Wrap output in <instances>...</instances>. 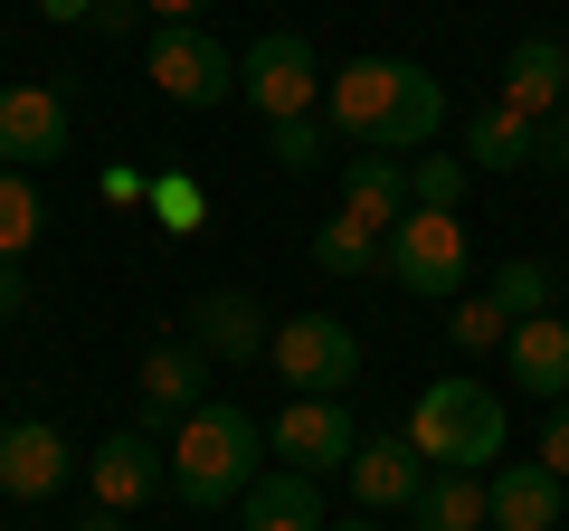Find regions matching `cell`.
I'll use <instances>...</instances> for the list:
<instances>
[{"instance_id": "cell-1", "label": "cell", "mask_w": 569, "mask_h": 531, "mask_svg": "<svg viewBox=\"0 0 569 531\" xmlns=\"http://www.w3.org/2000/svg\"><path fill=\"white\" fill-rule=\"evenodd\" d=\"M323 123L342 133L351 152H418L437 123H447V86L427 77L418 58H351V67H332V86H323Z\"/></svg>"}, {"instance_id": "cell-2", "label": "cell", "mask_w": 569, "mask_h": 531, "mask_svg": "<svg viewBox=\"0 0 569 531\" xmlns=\"http://www.w3.org/2000/svg\"><path fill=\"white\" fill-rule=\"evenodd\" d=\"M257 455H266V428L238 399H209V409H190L181 428H171V493H181L190 512H228L257 484Z\"/></svg>"}, {"instance_id": "cell-3", "label": "cell", "mask_w": 569, "mask_h": 531, "mask_svg": "<svg viewBox=\"0 0 569 531\" xmlns=\"http://www.w3.org/2000/svg\"><path fill=\"white\" fill-rule=\"evenodd\" d=\"M503 437H512V418H503V399L485 380H427L418 409H408V447L437 474H493Z\"/></svg>"}, {"instance_id": "cell-4", "label": "cell", "mask_w": 569, "mask_h": 531, "mask_svg": "<svg viewBox=\"0 0 569 531\" xmlns=\"http://www.w3.org/2000/svg\"><path fill=\"white\" fill-rule=\"evenodd\" d=\"M389 275H399L408 294H427V304H456V294L475 285V228L456 219V209H408V219L389 228Z\"/></svg>"}, {"instance_id": "cell-5", "label": "cell", "mask_w": 569, "mask_h": 531, "mask_svg": "<svg viewBox=\"0 0 569 531\" xmlns=\"http://www.w3.org/2000/svg\"><path fill=\"white\" fill-rule=\"evenodd\" d=\"M266 361H276V380L295 389V399H342V389L361 380V342H351V323H332V313H284Z\"/></svg>"}, {"instance_id": "cell-6", "label": "cell", "mask_w": 569, "mask_h": 531, "mask_svg": "<svg viewBox=\"0 0 569 531\" xmlns=\"http://www.w3.org/2000/svg\"><path fill=\"white\" fill-rule=\"evenodd\" d=\"M238 96L257 104L266 123H295V114L323 104V58H313L295 29H266V39H247V58H238Z\"/></svg>"}, {"instance_id": "cell-7", "label": "cell", "mask_w": 569, "mask_h": 531, "mask_svg": "<svg viewBox=\"0 0 569 531\" xmlns=\"http://www.w3.org/2000/svg\"><path fill=\"white\" fill-rule=\"evenodd\" d=\"M142 77H152V96H162V104L209 114V104L238 96V48H219L209 29H162V39H152V58H142Z\"/></svg>"}, {"instance_id": "cell-8", "label": "cell", "mask_w": 569, "mask_h": 531, "mask_svg": "<svg viewBox=\"0 0 569 531\" xmlns=\"http://www.w3.org/2000/svg\"><path fill=\"white\" fill-rule=\"evenodd\" d=\"M266 447H276V465H295V474H342L351 455H361V437H351V409L342 399H284V418L266 428Z\"/></svg>"}, {"instance_id": "cell-9", "label": "cell", "mask_w": 569, "mask_h": 531, "mask_svg": "<svg viewBox=\"0 0 569 531\" xmlns=\"http://www.w3.org/2000/svg\"><path fill=\"white\" fill-rule=\"evenodd\" d=\"M0 162L10 171L67 162V96L58 86H0Z\"/></svg>"}, {"instance_id": "cell-10", "label": "cell", "mask_w": 569, "mask_h": 531, "mask_svg": "<svg viewBox=\"0 0 569 531\" xmlns=\"http://www.w3.org/2000/svg\"><path fill=\"white\" fill-rule=\"evenodd\" d=\"M67 474H77V455H67V437L48 418H10L0 428V493L10 503H48Z\"/></svg>"}, {"instance_id": "cell-11", "label": "cell", "mask_w": 569, "mask_h": 531, "mask_svg": "<svg viewBox=\"0 0 569 531\" xmlns=\"http://www.w3.org/2000/svg\"><path fill=\"white\" fill-rule=\"evenodd\" d=\"M162 484H171V447H162V437L123 428V437H104V447H96V503L104 512H142Z\"/></svg>"}, {"instance_id": "cell-12", "label": "cell", "mask_w": 569, "mask_h": 531, "mask_svg": "<svg viewBox=\"0 0 569 531\" xmlns=\"http://www.w3.org/2000/svg\"><path fill=\"white\" fill-rule=\"evenodd\" d=\"M342 474H351V503H361V512H408L437 465H427L408 437H361V455H351Z\"/></svg>"}, {"instance_id": "cell-13", "label": "cell", "mask_w": 569, "mask_h": 531, "mask_svg": "<svg viewBox=\"0 0 569 531\" xmlns=\"http://www.w3.org/2000/svg\"><path fill=\"white\" fill-rule=\"evenodd\" d=\"M190 342H200L209 361H257V351H276V323H266L257 294L219 285V294H200V304H190Z\"/></svg>"}, {"instance_id": "cell-14", "label": "cell", "mask_w": 569, "mask_h": 531, "mask_svg": "<svg viewBox=\"0 0 569 531\" xmlns=\"http://www.w3.org/2000/svg\"><path fill=\"white\" fill-rule=\"evenodd\" d=\"M200 380H209V351H200V342H162V351H142V437H162L171 418L209 409Z\"/></svg>"}, {"instance_id": "cell-15", "label": "cell", "mask_w": 569, "mask_h": 531, "mask_svg": "<svg viewBox=\"0 0 569 531\" xmlns=\"http://www.w3.org/2000/svg\"><path fill=\"white\" fill-rule=\"evenodd\" d=\"M493 531H560L569 522V484L541 465V455H522V465H493Z\"/></svg>"}, {"instance_id": "cell-16", "label": "cell", "mask_w": 569, "mask_h": 531, "mask_svg": "<svg viewBox=\"0 0 569 531\" xmlns=\"http://www.w3.org/2000/svg\"><path fill=\"white\" fill-rule=\"evenodd\" d=\"M493 96H503L522 123H550V114L569 104V48H560V39H512L503 86H493Z\"/></svg>"}, {"instance_id": "cell-17", "label": "cell", "mask_w": 569, "mask_h": 531, "mask_svg": "<svg viewBox=\"0 0 569 531\" xmlns=\"http://www.w3.org/2000/svg\"><path fill=\"white\" fill-rule=\"evenodd\" d=\"M503 361H512V380H522L541 409H560V399H569V323H560V313H531V323H512Z\"/></svg>"}, {"instance_id": "cell-18", "label": "cell", "mask_w": 569, "mask_h": 531, "mask_svg": "<svg viewBox=\"0 0 569 531\" xmlns=\"http://www.w3.org/2000/svg\"><path fill=\"white\" fill-rule=\"evenodd\" d=\"M342 219L370 228V238H389V228L408 219V171L389 162V152H351L342 162Z\"/></svg>"}, {"instance_id": "cell-19", "label": "cell", "mask_w": 569, "mask_h": 531, "mask_svg": "<svg viewBox=\"0 0 569 531\" xmlns=\"http://www.w3.org/2000/svg\"><path fill=\"white\" fill-rule=\"evenodd\" d=\"M247 531H323V484L295 474V465L257 474L247 484Z\"/></svg>"}, {"instance_id": "cell-20", "label": "cell", "mask_w": 569, "mask_h": 531, "mask_svg": "<svg viewBox=\"0 0 569 531\" xmlns=\"http://www.w3.org/2000/svg\"><path fill=\"white\" fill-rule=\"evenodd\" d=\"M418 531H493V484L485 474H427V493L408 503Z\"/></svg>"}, {"instance_id": "cell-21", "label": "cell", "mask_w": 569, "mask_h": 531, "mask_svg": "<svg viewBox=\"0 0 569 531\" xmlns=\"http://www.w3.org/2000/svg\"><path fill=\"white\" fill-rule=\"evenodd\" d=\"M531 143H541V123H522L503 96H493V104H475V123H466L475 171H531Z\"/></svg>"}, {"instance_id": "cell-22", "label": "cell", "mask_w": 569, "mask_h": 531, "mask_svg": "<svg viewBox=\"0 0 569 531\" xmlns=\"http://www.w3.org/2000/svg\"><path fill=\"white\" fill-rule=\"evenodd\" d=\"M313 266H323V275H389V238L332 219V228H313Z\"/></svg>"}, {"instance_id": "cell-23", "label": "cell", "mask_w": 569, "mask_h": 531, "mask_svg": "<svg viewBox=\"0 0 569 531\" xmlns=\"http://www.w3.org/2000/svg\"><path fill=\"white\" fill-rule=\"evenodd\" d=\"M39 219L48 209H39V190H29V171L0 162V266H20L29 247H39Z\"/></svg>"}, {"instance_id": "cell-24", "label": "cell", "mask_w": 569, "mask_h": 531, "mask_svg": "<svg viewBox=\"0 0 569 531\" xmlns=\"http://www.w3.org/2000/svg\"><path fill=\"white\" fill-rule=\"evenodd\" d=\"M447 342L466 351V361H485V351L512 342V313L493 304V294H456V304H447Z\"/></svg>"}, {"instance_id": "cell-25", "label": "cell", "mask_w": 569, "mask_h": 531, "mask_svg": "<svg viewBox=\"0 0 569 531\" xmlns=\"http://www.w3.org/2000/svg\"><path fill=\"white\" fill-rule=\"evenodd\" d=\"M485 294H493V304L512 313V323H531V313H550V266H531V257H512L503 275H493V285H485Z\"/></svg>"}, {"instance_id": "cell-26", "label": "cell", "mask_w": 569, "mask_h": 531, "mask_svg": "<svg viewBox=\"0 0 569 531\" xmlns=\"http://www.w3.org/2000/svg\"><path fill=\"white\" fill-rule=\"evenodd\" d=\"M466 171H475V162H456V152L408 162V209H456V200H466Z\"/></svg>"}, {"instance_id": "cell-27", "label": "cell", "mask_w": 569, "mask_h": 531, "mask_svg": "<svg viewBox=\"0 0 569 531\" xmlns=\"http://www.w3.org/2000/svg\"><path fill=\"white\" fill-rule=\"evenodd\" d=\"M266 143H276V162H284V171H313V162H323V123H313V114L266 123Z\"/></svg>"}, {"instance_id": "cell-28", "label": "cell", "mask_w": 569, "mask_h": 531, "mask_svg": "<svg viewBox=\"0 0 569 531\" xmlns=\"http://www.w3.org/2000/svg\"><path fill=\"white\" fill-rule=\"evenodd\" d=\"M541 465L569 484V399H560V409H541Z\"/></svg>"}, {"instance_id": "cell-29", "label": "cell", "mask_w": 569, "mask_h": 531, "mask_svg": "<svg viewBox=\"0 0 569 531\" xmlns=\"http://www.w3.org/2000/svg\"><path fill=\"white\" fill-rule=\"evenodd\" d=\"M531 171H569V114L541 123V143H531Z\"/></svg>"}, {"instance_id": "cell-30", "label": "cell", "mask_w": 569, "mask_h": 531, "mask_svg": "<svg viewBox=\"0 0 569 531\" xmlns=\"http://www.w3.org/2000/svg\"><path fill=\"white\" fill-rule=\"evenodd\" d=\"M152 209H162L171 228H190V219H200V190H190V181H162V190H152Z\"/></svg>"}, {"instance_id": "cell-31", "label": "cell", "mask_w": 569, "mask_h": 531, "mask_svg": "<svg viewBox=\"0 0 569 531\" xmlns=\"http://www.w3.org/2000/svg\"><path fill=\"white\" fill-rule=\"evenodd\" d=\"M20 313H29V275H20V266H0V323H20Z\"/></svg>"}, {"instance_id": "cell-32", "label": "cell", "mask_w": 569, "mask_h": 531, "mask_svg": "<svg viewBox=\"0 0 569 531\" xmlns=\"http://www.w3.org/2000/svg\"><path fill=\"white\" fill-rule=\"evenodd\" d=\"M142 10H152L162 29H200V10H209V0H142Z\"/></svg>"}, {"instance_id": "cell-33", "label": "cell", "mask_w": 569, "mask_h": 531, "mask_svg": "<svg viewBox=\"0 0 569 531\" xmlns=\"http://www.w3.org/2000/svg\"><path fill=\"white\" fill-rule=\"evenodd\" d=\"M133 20H142V0H96V29H114V39H123Z\"/></svg>"}, {"instance_id": "cell-34", "label": "cell", "mask_w": 569, "mask_h": 531, "mask_svg": "<svg viewBox=\"0 0 569 531\" xmlns=\"http://www.w3.org/2000/svg\"><path fill=\"white\" fill-rule=\"evenodd\" d=\"M48 20H96V0H39Z\"/></svg>"}, {"instance_id": "cell-35", "label": "cell", "mask_w": 569, "mask_h": 531, "mask_svg": "<svg viewBox=\"0 0 569 531\" xmlns=\"http://www.w3.org/2000/svg\"><path fill=\"white\" fill-rule=\"evenodd\" d=\"M323 531H380V512H342V522H323Z\"/></svg>"}, {"instance_id": "cell-36", "label": "cell", "mask_w": 569, "mask_h": 531, "mask_svg": "<svg viewBox=\"0 0 569 531\" xmlns=\"http://www.w3.org/2000/svg\"><path fill=\"white\" fill-rule=\"evenodd\" d=\"M560 114H569V104H560Z\"/></svg>"}]
</instances>
